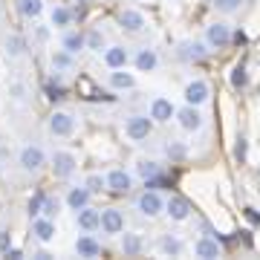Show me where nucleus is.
I'll return each instance as SVG.
<instances>
[{
	"label": "nucleus",
	"mask_w": 260,
	"mask_h": 260,
	"mask_svg": "<svg viewBox=\"0 0 260 260\" xmlns=\"http://www.w3.org/2000/svg\"><path fill=\"white\" fill-rule=\"evenodd\" d=\"M188 203L182 200V197H171L165 203V214L171 217V220H177V223H182V220H188Z\"/></svg>",
	"instance_id": "a211bd4d"
},
{
	"label": "nucleus",
	"mask_w": 260,
	"mask_h": 260,
	"mask_svg": "<svg viewBox=\"0 0 260 260\" xmlns=\"http://www.w3.org/2000/svg\"><path fill=\"white\" fill-rule=\"evenodd\" d=\"M75 223H78L81 232H95L99 223H102V211H95V208H90V205H84V208L75 211Z\"/></svg>",
	"instance_id": "9d476101"
},
{
	"label": "nucleus",
	"mask_w": 260,
	"mask_h": 260,
	"mask_svg": "<svg viewBox=\"0 0 260 260\" xmlns=\"http://www.w3.org/2000/svg\"><path fill=\"white\" fill-rule=\"evenodd\" d=\"M130 55L124 47H104V64L110 67V70H121V67H127Z\"/></svg>",
	"instance_id": "dca6fc26"
},
{
	"label": "nucleus",
	"mask_w": 260,
	"mask_h": 260,
	"mask_svg": "<svg viewBox=\"0 0 260 260\" xmlns=\"http://www.w3.org/2000/svg\"><path fill=\"white\" fill-rule=\"evenodd\" d=\"M205 55V47L203 44H191V41H185V44H182V47H179V58H182V61H200V58Z\"/></svg>",
	"instance_id": "b1692460"
},
{
	"label": "nucleus",
	"mask_w": 260,
	"mask_h": 260,
	"mask_svg": "<svg viewBox=\"0 0 260 260\" xmlns=\"http://www.w3.org/2000/svg\"><path fill=\"white\" fill-rule=\"evenodd\" d=\"M174 116H177L179 127H182V130H188V133H194V130H200V127H203V113L197 110L194 104H185V107H182V110H177Z\"/></svg>",
	"instance_id": "0eeeda50"
},
{
	"label": "nucleus",
	"mask_w": 260,
	"mask_h": 260,
	"mask_svg": "<svg viewBox=\"0 0 260 260\" xmlns=\"http://www.w3.org/2000/svg\"><path fill=\"white\" fill-rule=\"evenodd\" d=\"M61 49H67L70 55L81 52V49H84V35H81V32H70V29H67L64 38H61Z\"/></svg>",
	"instance_id": "412c9836"
},
{
	"label": "nucleus",
	"mask_w": 260,
	"mask_h": 260,
	"mask_svg": "<svg viewBox=\"0 0 260 260\" xmlns=\"http://www.w3.org/2000/svg\"><path fill=\"white\" fill-rule=\"evenodd\" d=\"M49 133H52V136H58V139L73 136V133H75L73 113H67V110H55V113H52V116H49Z\"/></svg>",
	"instance_id": "f257e3e1"
},
{
	"label": "nucleus",
	"mask_w": 260,
	"mask_h": 260,
	"mask_svg": "<svg viewBox=\"0 0 260 260\" xmlns=\"http://www.w3.org/2000/svg\"><path fill=\"white\" fill-rule=\"evenodd\" d=\"M133 64H136V70H139V73H153V70H156V64H159L156 49H150V47L139 49V55L133 58Z\"/></svg>",
	"instance_id": "6ab92c4d"
},
{
	"label": "nucleus",
	"mask_w": 260,
	"mask_h": 260,
	"mask_svg": "<svg viewBox=\"0 0 260 260\" xmlns=\"http://www.w3.org/2000/svg\"><path fill=\"white\" fill-rule=\"evenodd\" d=\"M136 208H139L145 217H159V214L165 211V200H162L156 191H145V194L136 200Z\"/></svg>",
	"instance_id": "423d86ee"
},
{
	"label": "nucleus",
	"mask_w": 260,
	"mask_h": 260,
	"mask_svg": "<svg viewBox=\"0 0 260 260\" xmlns=\"http://www.w3.org/2000/svg\"><path fill=\"white\" fill-rule=\"evenodd\" d=\"M6 47H9L12 55H20V52H23V41H20L18 35H12L9 41H6Z\"/></svg>",
	"instance_id": "c9c22d12"
},
{
	"label": "nucleus",
	"mask_w": 260,
	"mask_h": 260,
	"mask_svg": "<svg viewBox=\"0 0 260 260\" xmlns=\"http://www.w3.org/2000/svg\"><path fill=\"white\" fill-rule=\"evenodd\" d=\"M104 182H107V191H113V194H127L130 188H133V177L124 168H113L110 174L104 177Z\"/></svg>",
	"instance_id": "20e7f679"
},
{
	"label": "nucleus",
	"mask_w": 260,
	"mask_h": 260,
	"mask_svg": "<svg viewBox=\"0 0 260 260\" xmlns=\"http://www.w3.org/2000/svg\"><path fill=\"white\" fill-rule=\"evenodd\" d=\"M18 12L23 18L35 20L41 12H44V0H18Z\"/></svg>",
	"instance_id": "5701e85b"
},
{
	"label": "nucleus",
	"mask_w": 260,
	"mask_h": 260,
	"mask_svg": "<svg viewBox=\"0 0 260 260\" xmlns=\"http://www.w3.org/2000/svg\"><path fill=\"white\" fill-rule=\"evenodd\" d=\"M240 3H243V0H214V9L229 15V12H237V9H240Z\"/></svg>",
	"instance_id": "2f4dec72"
},
{
	"label": "nucleus",
	"mask_w": 260,
	"mask_h": 260,
	"mask_svg": "<svg viewBox=\"0 0 260 260\" xmlns=\"http://www.w3.org/2000/svg\"><path fill=\"white\" fill-rule=\"evenodd\" d=\"M84 185L90 188V194H99L102 188H107V182H104V177H102V174H90V177H87V182H84Z\"/></svg>",
	"instance_id": "7c9ffc66"
},
{
	"label": "nucleus",
	"mask_w": 260,
	"mask_h": 260,
	"mask_svg": "<svg viewBox=\"0 0 260 260\" xmlns=\"http://www.w3.org/2000/svg\"><path fill=\"white\" fill-rule=\"evenodd\" d=\"M41 203H44V197H41V194H38L35 200H29V214H32V217L41 214Z\"/></svg>",
	"instance_id": "4c0bfd02"
},
{
	"label": "nucleus",
	"mask_w": 260,
	"mask_h": 260,
	"mask_svg": "<svg viewBox=\"0 0 260 260\" xmlns=\"http://www.w3.org/2000/svg\"><path fill=\"white\" fill-rule=\"evenodd\" d=\"M70 20H73V12L67 9V6H55L52 15H49V23H52L55 29H67L70 26Z\"/></svg>",
	"instance_id": "393cba45"
},
{
	"label": "nucleus",
	"mask_w": 260,
	"mask_h": 260,
	"mask_svg": "<svg viewBox=\"0 0 260 260\" xmlns=\"http://www.w3.org/2000/svg\"><path fill=\"white\" fill-rule=\"evenodd\" d=\"M119 23H121V29H127V32H142V29H145V15L136 12V9H121Z\"/></svg>",
	"instance_id": "ddd939ff"
},
{
	"label": "nucleus",
	"mask_w": 260,
	"mask_h": 260,
	"mask_svg": "<svg viewBox=\"0 0 260 260\" xmlns=\"http://www.w3.org/2000/svg\"><path fill=\"white\" fill-rule=\"evenodd\" d=\"M52 67H55V70H70V67H73V55H70L67 49L55 52V55H52Z\"/></svg>",
	"instance_id": "c756f323"
},
{
	"label": "nucleus",
	"mask_w": 260,
	"mask_h": 260,
	"mask_svg": "<svg viewBox=\"0 0 260 260\" xmlns=\"http://www.w3.org/2000/svg\"><path fill=\"white\" fill-rule=\"evenodd\" d=\"M194 254H197V257H203V260H214V257H220V254H223V249H220V243H217V240L203 237V240L194 243Z\"/></svg>",
	"instance_id": "2eb2a0df"
},
{
	"label": "nucleus",
	"mask_w": 260,
	"mask_h": 260,
	"mask_svg": "<svg viewBox=\"0 0 260 260\" xmlns=\"http://www.w3.org/2000/svg\"><path fill=\"white\" fill-rule=\"evenodd\" d=\"M133 84H136V78H133L130 73H124V67L110 73V87H113V90H130Z\"/></svg>",
	"instance_id": "4be33fe9"
},
{
	"label": "nucleus",
	"mask_w": 260,
	"mask_h": 260,
	"mask_svg": "<svg viewBox=\"0 0 260 260\" xmlns=\"http://www.w3.org/2000/svg\"><path fill=\"white\" fill-rule=\"evenodd\" d=\"M174 104L168 102V99H162V95H159V99H153V102H150V119L153 121H171L174 119Z\"/></svg>",
	"instance_id": "4468645a"
},
{
	"label": "nucleus",
	"mask_w": 260,
	"mask_h": 260,
	"mask_svg": "<svg viewBox=\"0 0 260 260\" xmlns=\"http://www.w3.org/2000/svg\"><path fill=\"white\" fill-rule=\"evenodd\" d=\"M20 168L23 171H41V168L47 165V153L38 148V145H26V148L20 150Z\"/></svg>",
	"instance_id": "39448f33"
},
{
	"label": "nucleus",
	"mask_w": 260,
	"mask_h": 260,
	"mask_svg": "<svg viewBox=\"0 0 260 260\" xmlns=\"http://www.w3.org/2000/svg\"><path fill=\"white\" fill-rule=\"evenodd\" d=\"M150 130H153V119H150V116H130L127 124H124V133H127L133 142L148 139Z\"/></svg>",
	"instance_id": "7ed1b4c3"
},
{
	"label": "nucleus",
	"mask_w": 260,
	"mask_h": 260,
	"mask_svg": "<svg viewBox=\"0 0 260 260\" xmlns=\"http://www.w3.org/2000/svg\"><path fill=\"white\" fill-rule=\"evenodd\" d=\"M75 254L78 257H99L102 254V243L90 237V234H81L78 240H75Z\"/></svg>",
	"instance_id": "f8f14e48"
},
{
	"label": "nucleus",
	"mask_w": 260,
	"mask_h": 260,
	"mask_svg": "<svg viewBox=\"0 0 260 260\" xmlns=\"http://www.w3.org/2000/svg\"><path fill=\"white\" fill-rule=\"evenodd\" d=\"M246 153H249V142L240 136V139H237V145H234V156L240 159V162H246Z\"/></svg>",
	"instance_id": "f704fd0d"
},
{
	"label": "nucleus",
	"mask_w": 260,
	"mask_h": 260,
	"mask_svg": "<svg viewBox=\"0 0 260 260\" xmlns=\"http://www.w3.org/2000/svg\"><path fill=\"white\" fill-rule=\"evenodd\" d=\"M99 229H102L104 234H121V229H124V214H121L119 208H104Z\"/></svg>",
	"instance_id": "6e6552de"
},
{
	"label": "nucleus",
	"mask_w": 260,
	"mask_h": 260,
	"mask_svg": "<svg viewBox=\"0 0 260 260\" xmlns=\"http://www.w3.org/2000/svg\"><path fill=\"white\" fill-rule=\"evenodd\" d=\"M84 47H87V49H95V52H102V49H104V35L99 32V29H93L90 35L84 38Z\"/></svg>",
	"instance_id": "bb28decb"
},
{
	"label": "nucleus",
	"mask_w": 260,
	"mask_h": 260,
	"mask_svg": "<svg viewBox=\"0 0 260 260\" xmlns=\"http://www.w3.org/2000/svg\"><path fill=\"white\" fill-rule=\"evenodd\" d=\"M168 156L182 159V156H185V148H182V145H177V142H171V145H168Z\"/></svg>",
	"instance_id": "e433bc0d"
},
{
	"label": "nucleus",
	"mask_w": 260,
	"mask_h": 260,
	"mask_svg": "<svg viewBox=\"0 0 260 260\" xmlns=\"http://www.w3.org/2000/svg\"><path fill=\"white\" fill-rule=\"evenodd\" d=\"M75 168H78L75 153H70V150H55V156H52V174L58 179H70L75 174Z\"/></svg>",
	"instance_id": "f03ea898"
},
{
	"label": "nucleus",
	"mask_w": 260,
	"mask_h": 260,
	"mask_svg": "<svg viewBox=\"0 0 260 260\" xmlns=\"http://www.w3.org/2000/svg\"><path fill=\"white\" fill-rule=\"evenodd\" d=\"M139 174L145 179H156V174H159V165L153 162V159H142L139 162Z\"/></svg>",
	"instance_id": "c85d7f7f"
},
{
	"label": "nucleus",
	"mask_w": 260,
	"mask_h": 260,
	"mask_svg": "<svg viewBox=\"0 0 260 260\" xmlns=\"http://www.w3.org/2000/svg\"><path fill=\"white\" fill-rule=\"evenodd\" d=\"M41 214L52 220V217L58 214V200H52V197H44V203H41Z\"/></svg>",
	"instance_id": "72a5a7b5"
},
{
	"label": "nucleus",
	"mask_w": 260,
	"mask_h": 260,
	"mask_svg": "<svg viewBox=\"0 0 260 260\" xmlns=\"http://www.w3.org/2000/svg\"><path fill=\"white\" fill-rule=\"evenodd\" d=\"M159 249H162V254H182V243L177 240V237H165V240L159 243Z\"/></svg>",
	"instance_id": "cd10ccee"
},
{
	"label": "nucleus",
	"mask_w": 260,
	"mask_h": 260,
	"mask_svg": "<svg viewBox=\"0 0 260 260\" xmlns=\"http://www.w3.org/2000/svg\"><path fill=\"white\" fill-rule=\"evenodd\" d=\"M90 188L87 185H78V188H70V194H67V205L73 208V211H78V208H84V205H90Z\"/></svg>",
	"instance_id": "aec40b11"
},
{
	"label": "nucleus",
	"mask_w": 260,
	"mask_h": 260,
	"mask_svg": "<svg viewBox=\"0 0 260 260\" xmlns=\"http://www.w3.org/2000/svg\"><path fill=\"white\" fill-rule=\"evenodd\" d=\"M246 81H249V75H246V67H234V73H232V87L243 90V87H246Z\"/></svg>",
	"instance_id": "473e14b6"
},
{
	"label": "nucleus",
	"mask_w": 260,
	"mask_h": 260,
	"mask_svg": "<svg viewBox=\"0 0 260 260\" xmlns=\"http://www.w3.org/2000/svg\"><path fill=\"white\" fill-rule=\"evenodd\" d=\"M208 84L203 81V78H197V81H191L185 87V104H194V107H200V104L208 102Z\"/></svg>",
	"instance_id": "9b49d317"
},
{
	"label": "nucleus",
	"mask_w": 260,
	"mask_h": 260,
	"mask_svg": "<svg viewBox=\"0 0 260 260\" xmlns=\"http://www.w3.org/2000/svg\"><path fill=\"white\" fill-rule=\"evenodd\" d=\"M205 41H208V47H214V49H225L232 44V32H229L225 23H211L208 32H205Z\"/></svg>",
	"instance_id": "1a4fd4ad"
},
{
	"label": "nucleus",
	"mask_w": 260,
	"mask_h": 260,
	"mask_svg": "<svg viewBox=\"0 0 260 260\" xmlns=\"http://www.w3.org/2000/svg\"><path fill=\"white\" fill-rule=\"evenodd\" d=\"M121 251H124V254H139L142 240L136 237V234H124V237H121Z\"/></svg>",
	"instance_id": "a878e982"
},
{
	"label": "nucleus",
	"mask_w": 260,
	"mask_h": 260,
	"mask_svg": "<svg viewBox=\"0 0 260 260\" xmlns=\"http://www.w3.org/2000/svg\"><path fill=\"white\" fill-rule=\"evenodd\" d=\"M32 234H35L41 243H52L55 240V223H52L49 217H38L35 223H32Z\"/></svg>",
	"instance_id": "f3484780"
}]
</instances>
